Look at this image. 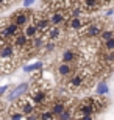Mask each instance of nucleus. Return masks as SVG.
<instances>
[{
  "instance_id": "obj_1",
  "label": "nucleus",
  "mask_w": 114,
  "mask_h": 120,
  "mask_svg": "<svg viewBox=\"0 0 114 120\" xmlns=\"http://www.w3.org/2000/svg\"><path fill=\"white\" fill-rule=\"evenodd\" d=\"M0 61H2V75H6L16 69L22 56L13 41H2L0 44Z\"/></svg>"
},
{
  "instance_id": "obj_2",
  "label": "nucleus",
  "mask_w": 114,
  "mask_h": 120,
  "mask_svg": "<svg viewBox=\"0 0 114 120\" xmlns=\"http://www.w3.org/2000/svg\"><path fill=\"white\" fill-rule=\"evenodd\" d=\"M92 73L89 72V69L86 67H78L74 72V75L67 78V90L70 92H78L81 89H88L89 86L92 84Z\"/></svg>"
},
{
  "instance_id": "obj_3",
  "label": "nucleus",
  "mask_w": 114,
  "mask_h": 120,
  "mask_svg": "<svg viewBox=\"0 0 114 120\" xmlns=\"http://www.w3.org/2000/svg\"><path fill=\"white\" fill-rule=\"evenodd\" d=\"M103 30H105L103 20L91 19V20L86 23V27L80 31L78 34L81 36V38H86V39H98L102 36V33H103Z\"/></svg>"
},
{
  "instance_id": "obj_4",
  "label": "nucleus",
  "mask_w": 114,
  "mask_h": 120,
  "mask_svg": "<svg viewBox=\"0 0 114 120\" xmlns=\"http://www.w3.org/2000/svg\"><path fill=\"white\" fill-rule=\"evenodd\" d=\"M31 17H33V13H31L28 8L17 9V11H14V13L9 16V19H11V20H13L16 25H19L22 30L31 22Z\"/></svg>"
},
{
  "instance_id": "obj_5",
  "label": "nucleus",
  "mask_w": 114,
  "mask_h": 120,
  "mask_svg": "<svg viewBox=\"0 0 114 120\" xmlns=\"http://www.w3.org/2000/svg\"><path fill=\"white\" fill-rule=\"evenodd\" d=\"M98 64L100 69L106 73L114 70V52H103L98 56Z\"/></svg>"
},
{
  "instance_id": "obj_6",
  "label": "nucleus",
  "mask_w": 114,
  "mask_h": 120,
  "mask_svg": "<svg viewBox=\"0 0 114 120\" xmlns=\"http://www.w3.org/2000/svg\"><path fill=\"white\" fill-rule=\"evenodd\" d=\"M30 83H20V84H17L16 87H13V90L8 94V101H16V100H19V98H22L24 95H28V92H30Z\"/></svg>"
},
{
  "instance_id": "obj_7",
  "label": "nucleus",
  "mask_w": 114,
  "mask_h": 120,
  "mask_svg": "<svg viewBox=\"0 0 114 120\" xmlns=\"http://www.w3.org/2000/svg\"><path fill=\"white\" fill-rule=\"evenodd\" d=\"M78 3L81 5V8L86 11V14L94 13V11H97V9H100L102 6H105L103 0H80Z\"/></svg>"
},
{
  "instance_id": "obj_8",
  "label": "nucleus",
  "mask_w": 114,
  "mask_h": 120,
  "mask_svg": "<svg viewBox=\"0 0 114 120\" xmlns=\"http://www.w3.org/2000/svg\"><path fill=\"white\" fill-rule=\"evenodd\" d=\"M80 53L75 49H67L61 53V62H69V64H78Z\"/></svg>"
},
{
  "instance_id": "obj_9",
  "label": "nucleus",
  "mask_w": 114,
  "mask_h": 120,
  "mask_svg": "<svg viewBox=\"0 0 114 120\" xmlns=\"http://www.w3.org/2000/svg\"><path fill=\"white\" fill-rule=\"evenodd\" d=\"M50 109H52V112L58 117V119H59V116H61L63 112L67 109L66 100H64V98H53L52 105H50Z\"/></svg>"
},
{
  "instance_id": "obj_10",
  "label": "nucleus",
  "mask_w": 114,
  "mask_h": 120,
  "mask_svg": "<svg viewBox=\"0 0 114 120\" xmlns=\"http://www.w3.org/2000/svg\"><path fill=\"white\" fill-rule=\"evenodd\" d=\"M56 72L61 78H69L74 75L75 72V64H69V62H59V66L56 67Z\"/></svg>"
},
{
  "instance_id": "obj_11",
  "label": "nucleus",
  "mask_w": 114,
  "mask_h": 120,
  "mask_svg": "<svg viewBox=\"0 0 114 120\" xmlns=\"http://www.w3.org/2000/svg\"><path fill=\"white\" fill-rule=\"evenodd\" d=\"M63 34H64V31H63L61 27H52L50 30L47 31V34H45V38H47V41H59L63 38Z\"/></svg>"
},
{
  "instance_id": "obj_12",
  "label": "nucleus",
  "mask_w": 114,
  "mask_h": 120,
  "mask_svg": "<svg viewBox=\"0 0 114 120\" xmlns=\"http://www.w3.org/2000/svg\"><path fill=\"white\" fill-rule=\"evenodd\" d=\"M22 31L25 33L27 36H28V38H30V39H33V38H36V36H39V34H41L39 30H38V27H36L33 22H30V23H28V25H27V27L24 28Z\"/></svg>"
},
{
  "instance_id": "obj_13",
  "label": "nucleus",
  "mask_w": 114,
  "mask_h": 120,
  "mask_svg": "<svg viewBox=\"0 0 114 120\" xmlns=\"http://www.w3.org/2000/svg\"><path fill=\"white\" fill-rule=\"evenodd\" d=\"M39 120H58V117L52 112L50 108H47V109H41L39 111Z\"/></svg>"
},
{
  "instance_id": "obj_14",
  "label": "nucleus",
  "mask_w": 114,
  "mask_h": 120,
  "mask_svg": "<svg viewBox=\"0 0 114 120\" xmlns=\"http://www.w3.org/2000/svg\"><path fill=\"white\" fill-rule=\"evenodd\" d=\"M42 61H38V62H33L31 66H24V72H27V73H31V72L35 70H42Z\"/></svg>"
},
{
  "instance_id": "obj_15",
  "label": "nucleus",
  "mask_w": 114,
  "mask_h": 120,
  "mask_svg": "<svg viewBox=\"0 0 114 120\" xmlns=\"http://www.w3.org/2000/svg\"><path fill=\"white\" fill-rule=\"evenodd\" d=\"M108 84H106V81H100L98 84H97V87H95V94L97 95H106L108 94Z\"/></svg>"
},
{
  "instance_id": "obj_16",
  "label": "nucleus",
  "mask_w": 114,
  "mask_h": 120,
  "mask_svg": "<svg viewBox=\"0 0 114 120\" xmlns=\"http://www.w3.org/2000/svg\"><path fill=\"white\" fill-rule=\"evenodd\" d=\"M111 38H114V28H105V30H103V33H102V36L98 38V39H100L102 42H105V41L111 39Z\"/></svg>"
},
{
  "instance_id": "obj_17",
  "label": "nucleus",
  "mask_w": 114,
  "mask_h": 120,
  "mask_svg": "<svg viewBox=\"0 0 114 120\" xmlns=\"http://www.w3.org/2000/svg\"><path fill=\"white\" fill-rule=\"evenodd\" d=\"M24 117H25V114L19 109H11V112H9V120H24Z\"/></svg>"
},
{
  "instance_id": "obj_18",
  "label": "nucleus",
  "mask_w": 114,
  "mask_h": 120,
  "mask_svg": "<svg viewBox=\"0 0 114 120\" xmlns=\"http://www.w3.org/2000/svg\"><path fill=\"white\" fill-rule=\"evenodd\" d=\"M102 49H103V52H114V38L102 42Z\"/></svg>"
},
{
  "instance_id": "obj_19",
  "label": "nucleus",
  "mask_w": 114,
  "mask_h": 120,
  "mask_svg": "<svg viewBox=\"0 0 114 120\" xmlns=\"http://www.w3.org/2000/svg\"><path fill=\"white\" fill-rule=\"evenodd\" d=\"M55 49H56V42H55V41H47L45 45H44V49H42V52H44V55H48Z\"/></svg>"
},
{
  "instance_id": "obj_20",
  "label": "nucleus",
  "mask_w": 114,
  "mask_h": 120,
  "mask_svg": "<svg viewBox=\"0 0 114 120\" xmlns=\"http://www.w3.org/2000/svg\"><path fill=\"white\" fill-rule=\"evenodd\" d=\"M8 89H9V84H3L2 87H0V94H2V95H5V94L8 92Z\"/></svg>"
},
{
  "instance_id": "obj_21",
  "label": "nucleus",
  "mask_w": 114,
  "mask_h": 120,
  "mask_svg": "<svg viewBox=\"0 0 114 120\" xmlns=\"http://www.w3.org/2000/svg\"><path fill=\"white\" fill-rule=\"evenodd\" d=\"M77 120H94V116H80V117H75Z\"/></svg>"
},
{
  "instance_id": "obj_22",
  "label": "nucleus",
  "mask_w": 114,
  "mask_h": 120,
  "mask_svg": "<svg viewBox=\"0 0 114 120\" xmlns=\"http://www.w3.org/2000/svg\"><path fill=\"white\" fill-rule=\"evenodd\" d=\"M33 3H35V0H24V8H30Z\"/></svg>"
},
{
  "instance_id": "obj_23",
  "label": "nucleus",
  "mask_w": 114,
  "mask_h": 120,
  "mask_svg": "<svg viewBox=\"0 0 114 120\" xmlns=\"http://www.w3.org/2000/svg\"><path fill=\"white\" fill-rule=\"evenodd\" d=\"M113 14H114V8H108V9H106V14H105V16H106V17H111Z\"/></svg>"
},
{
  "instance_id": "obj_24",
  "label": "nucleus",
  "mask_w": 114,
  "mask_h": 120,
  "mask_svg": "<svg viewBox=\"0 0 114 120\" xmlns=\"http://www.w3.org/2000/svg\"><path fill=\"white\" fill-rule=\"evenodd\" d=\"M67 120H77V119H75V117H70V119H67Z\"/></svg>"
},
{
  "instance_id": "obj_25",
  "label": "nucleus",
  "mask_w": 114,
  "mask_h": 120,
  "mask_svg": "<svg viewBox=\"0 0 114 120\" xmlns=\"http://www.w3.org/2000/svg\"><path fill=\"white\" fill-rule=\"evenodd\" d=\"M70 2H72V3H75V2H77V0H70ZM78 2H80V0H78Z\"/></svg>"
}]
</instances>
